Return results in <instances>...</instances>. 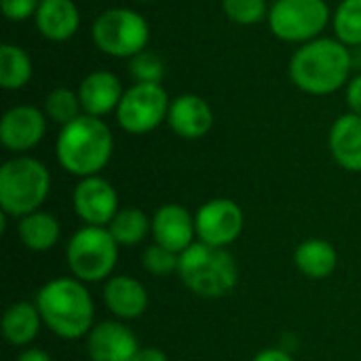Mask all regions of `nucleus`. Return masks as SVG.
I'll return each mask as SVG.
<instances>
[{
    "label": "nucleus",
    "mask_w": 361,
    "mask_h": 361,
    "mask_svg": "<svg viewBox=\"0 0 361 361\" xmlns=\"http://www.w3.org/2000/svg\"><path fill=\"white\" fill-rule=\"evenodd\" d=\"M353 49L334 36H319L300 44L288 66L290 80L307 95H332L353 78Z\"/></svg>",
    "instance_id": "f257e3e1"
},
{
    "label": "nucleus",
    "mask_w": 361,
    "mask_h": 361,
    "mask_svg": "<svg viewBox=\"0 0 361 361\" xmlns=\"http://www.w3.org/2000/svg\"><path fill=\"white\" fill-rule=\"evenodd\" d=\"M114 135L104 118L80 114L76 121L59 127L55 157L63 171L76 178L97 176L112 159Z\"/></svg>",
    "instance_id": "f03ea898"
},
{
    "label": "nucleus",
    "mask_w": 361,
    "mask_h": 361,
    "mask_svg": "<svg viewBox=\"0 0 361 361\" xmlns=\"http://www.w3.org/2000/svg\"><path fill=\"white\" fill-rule=\"evenodd\" d=\"M36 307L42 324L59 338L78 341L93 330L95 305L76 277H57L44 283L36 294Z\"/></svg>",
    "instance_id": "7ed1b4c3"
},
{
    "label": "nucleus",
    "mask_w": 361,
    "mask_h": 361,
    "mask_svg": "<svg viewBox=\"0 0 361 361\" xmlns=\"http://www.w3.org/2000/svg\"><path fill=\"white\" fill-rule=\"evenodd\" d=\"M178 277L197 296L222 298L235 290L239 269L226 247H214L199 241L180 254Z\"/></svg>",
    "instance_id": "20e7f679"
},
{
    "label": "nucleus",
    "mask_w": 361,
    "mask_h": 361,
    "mask_svg": "<svg viewBox=\"0 0 361 361\" xmlns=\"http://www.w3.org/2000/svg\"><path fill=\"white\" fill-rule=\"evenodd\" d=\"M51 192L47 165L30 154H17L0 167V212L23 218L40 209Z\"/></svg>",
    "instance_id": "39448f33"
},
{
    "label": "nucleus",
    "mask_w": 361,
    "mask_h": 361,
    "mask_svg": "<svg viewBox=\"0 0 361 361\" xmlns=\"http://www.w3.org/2000/svg\"><path fill=\"white\" fill-rule=\"evenodd\" d=\"M148 19L129 6H112L102 11L91 23V40L95 49L112 59H131L148 49Z\"/></svg>",
    "instance_id": "423d86ee"
},
{
    "label": "nucleus",
    "mask_w": 361,
    "mask_h": 361,
    "mask_svg": "<svg viewBox=\"0 0 361 361\" xmlns=\"http://www.w3.org/2000/svg\"><path fill=\"white\" fill-rule=\"evenodd\" d=\"M267 23L275 38L300 47L324 36L332 23V8L326 0H275Z\"/></svg>",
    "instance_id": "0eeeda50"
},
{
    "label": "nucleus",
    "mask_w": 361,
    "mask_h": 361,
    "mask_svg": "<svg viewBox=\"0 0 361 361\" xmlns=\"http://www.w3.org/2000/svg\"><path fill=\"white\" fill-rule=\"evenodd\" d=\"M66 258L78 281L97 283L112 275L118 260V243L104 226H82L72 235Z\"/></svg>",
    "instance_id": "6e6552de"
},
{
    "label": "nucleus",
    "mask_w": 361,
    "mask_h": 361,
    "mask_svg": "<svg viewBox=\"0 0 361 361\" xmlns=\"http://www.w3.org/2000/svg\"><path fill=\"white\" fill-rule=\"evenodd\" d=\"M169 93L163 82H133L125 89L114 112L118 127L131 135H146L167 123Z\"/></svg>",
    "instance_id": "1a4fd4ad"
},
{
    "label": "nucleus",
    "mask_w": 361,
    "mask_h": 361,
    "mask_svg": "<svg viewBox=\"0 0 361 361\" xmlns=\"http://www.w3.org/2000/svg\"><path fill=\"white\" fill-rule=\"evenodd\" d=\"M245 218L241 207L231 199H212L195 214V228L201 243L214 247H228L243 231Z\"/></svg>",
    "instance_id": "9d476101"
},
{
    "label": "nucleus",
    "mask_w": 361,
    "mask_h": 361,
    "mask_svg": "<svg viewBox=\"0 0 361 361\" xmlns=\"http://www.w3.org/2000/svg\"><path fill=\"white\" fill-rule=\"evenodd\" d=\"M49 118L42 108L32 104L11 106L0 118V142L8 152L27 154L47 135Z\"/></svg>",
    "instance_id": "9b49d317"
},
{
    "label": "nucleus",
    "mask_w": 361,
    "mask_h": 361,
    "mask_svg": "<svg viewBox=\"0 0 361 361\" xmlns=\"http://www.w3.org/2000/svg\"><path fill=\"white\" fill-rule=\"evenodd\" d=\"M74 212L87 226H108L118 214L116 188L102 176L80 178L72 195Z\"/></svg>",
    "instance_id": "f8f14e48"
},
{
    "label": "nucleus",
    "mask_w": 361,
    "mask_h": 361,
    "mask_svg": "<svg viewBox=\"0 0 361 361\" xmlns=\"http://www.w3.org/2000/svg\"><path fill=\"white\" fill-rule=\"evenodd\" d=\"M167 125L182 140H201L214 127V110L205 97L182 93L171 99Z\"/></svg>",
    "instance_id": "ddd939ff"
},
{
    "label": "nucleus",
    "mask_w": 361,
    "mask_h": 361,
    "mask_svg": "<svg viewBox=\"0 0 361 361\" xmlns=\"http://www.w3.org/2000/svg\"><path fill=\"white\" fill-rule=\"evenodd\" d=\"M140 351L135 334L118 322H102L87 334L91 361H133Z\"/></svg>",
    "instance_id": "4468645a"
},
{
    "label": "nucleus",
    "mask_w": 361,
    "mask_h": 361,
    "mask_svg": "<svg viewBox=\"0 0 361 361\" xmlns=\"http://www.w3.org/2000/svg\"><path fill=\"white\" fill-rule=\"evenodd\" d=\"M76 91L80 97L82 112L89 116L104 118V116L116 112V108L123 99L125 87L114 72L93 70L78 82Z\"/></svg>",
    "instance_id": "2eb2a0df"
},
{
    "label": "nucleus",
    "mask_w": 361,
    "mask_h": 361,
    "mask_svg": "<svg viewBox=\"0 0 361 361\" xmlns=\"http://www.w3.org/2000/svg\"><path fill=\"white\" fill-rule=\"evenodd\" d=\"M152 237L154 243L182 254L195 243V216H190V212L180 203H167L152 216Z\"/></svg>",
    "instance_id": "dca6fc26"
},
{
    "label": "nucleus",
    "mask_w": 361,
    "mask_h": 361,
    "mask_svg": "<svg viewBox=\"0 0 361 361\" xmlns=\"http://www.w3.org/2000/svg\"><path fill=\"white\" fill-rule=\"evenodd\" d=\"M34 25L44 40L68 42L80 30V8L74 0H40Z\"/></svg>",
    "instance_id": "f3484780"
},
{
    "label": "nucleus",
    "mask_w": 361,
    "mask_h": 361,
    "mask_svg": "<svg viewBox=\"0 0 361 361\" xmlns=\"http://www.w3.org/2000/svg\"><path fill=\"white\" fill-rule=\"evenodd\" d=\"M328 146L332 159L345 171H361V116L347 112L341 114L328 135Z\"/></svg>",
    "instance_id": "a211bd4d"
},
{
    "label": "nucleus",
    "mask_w": 361,
    "mask_h": 361,
    "mask_svg": "<svg viewBox=\"0 0 361 361\" xmlns=\"http://www.w3.org/2000/svg\"><path fill=\"white\" fill-rule=\"evenodd\" d=\"M104 302L114 317L135 319L148 309V292L137 279L129 275H116L104 286Z\"/></svg>",
    "instance_id": "6ab92c4d"
},
{
    "label": "nucleus",
    "mask_w": 361,
    "mask_h": 361,
    "mask_svg": "<svg viewBox=\"0 0 361 361\" xmlns=\"http://www.w3.org/2000/svg\"><path fill=\"white\" fill-rule=\"evenodd\" d=\"M298 271L309 279H326L338 267V254L326 239H307L294 252Z\"/></svg>",
    "instance_id": "aec40b11"
},
{
    "label": "nucleus",
    "mask_w": 361,
    "mask_h": 361,
    "mask_svg": "<svg viewBox=\"0 0 361 361\" xmlns=\"http://www.w3.org/2000/svg\"><path fill=\"white\" fill-rule=\"evenodd\" d=\"M40 326L42 317L38 313V307L32 302H15L2 315V334L15 347L30 345L38 336Z\"/></svg>",
    "instance_id": "412c9836"
},
{
    "label": "nucleus",
    "mask_w": 361,
    "mask_h": 361,
    "mask_svg": "<svg viewBox=\"0 0 361 361\" xmlns=\"http://www.w3.org/2000/svg\"><path fill=\"white\" fill-rule=\"evenodd\" d=\"M19 239L21 243L32 250V252H47L51 250L57 241H59V235H61V228H59V222L53 214L49 212H34V214H27L19 220Z\"/></svg>",
    "instance_id": "4be33fe9"
},
{
    "label": "nucleus",
    "mask_w": 361,
    "mask_h": 361,
    "mask_svg": "<svg viewBox=\"0 0 361 361\" xmlns=\"http://www.w3.org/2000/svg\"><path fill=\"white\" fill-rule=\"evenodd\" d=\"M34 76L32 55L13 42L0 47V87L4 91H21Z\"/></svg>",
    "instance_id": "5701e85b"
},
{
    "label": "nucleus",
    "mask_w": 361,
    "mask_h": 361,
    "mask_svg": "<svg viewBox=\"0 0 361 361\" xmlns=\"http://www.w3.org/2000/svg\"><path fill=\"white\" fill-rule=\"evenodd\" d=\"M108 231L118 247H133L148 237L152 222L140 207H123L108 224Z\"/></svg>",
    "instance_id": "b1692460"
},
{
    "label": "nucleus",
    "mask_w": 361,
    "mask_h": 361,
    "mask_svg": "<svg viewBox=\"0 0 361 361\" xmlns=\"http://www.w3.org/2000/svg\"><path fill=\"white\" fill-rule=\"evenodd\" d=\"M330 25L345 47L361 49V0H338Z\"/></svg>",
    "instance_id": "393cba45"
},
{
    "label": "nucleus",
    "mask_w": 361,
    "mask_h": 361,
    "mask_svg": "<svg viewBox=\"0 0 361 361\" xmlns=\"http://www.w3.org/2000/svg\"><path fill=\"white\" fill-rule=\"evenodd\" d=\"M42 110L47 114V118L59 127L76 121L82 112V106H80V97H78V91L76 89H68V87H55L47 93L44 97V104H42Z\"/></svg>",
    "instance_id": "a878e982"
},
{
    "label": "nucleus",
    "mask_w": 361,
    "mask_h": 361,
    "mask_svg": "<svg viewBox=\"0 0 361 361\" xmlns=\"http://www.w3.org/2000/svg\"><path fill=\"white\" fill-rule=\"evenodd\" d=\"M222 13L231 23L237 25H258L269 17L267 0H222Z\"/></svg>",
    "instance_id": "bb28decb"
},
{
    "label": "nucleus",
    "mask_w": 361,
    "mask_h": 361,
    "mask_svg": "<svg viewBox=\"0 0 361 361\" xmlns=\"http://www.w3.org/2000/svg\"><path fill=\"white\" fill-rule=\"evenodd\" d=\"M127 70L133 82H163L165 59L157 51L146 49L127 61Z\"/></svg>",
    "instance_id": "cd10ccee"
},
{
    "label": "nucleus",
    "mask_w": 361,
    "mask_h": 361,
    "mask_svg": "<svg viewBox=\"0 0 361 361\" xmlns=\"http://www.w3.org/2000/svg\"><path fill=\"white\" fill-rule=\"evenodd\" d=\"M178 262H180V254L159 245V243H152L144 250V256H142V264L144 269L150 273V275H157V277H165L169 273H178Z\"/></svg>",
    "instance_id": "c85d7f7f"
},
{
    "label": "nucleus",
    "mask_w": 361,
    "mask_h": 361,
    "mask_svg": "<svg viewBox=\"0 0 361 361\" xmlns=\"http://www.w3.org/2000/svg\"><path fill=\"white\" fill-rule=\"evenodd\" d=\"M40 0H0L2 15L11 23H23L34 19Z\"/></svg>",
    "instance_id": "c756f323"
},
{
    "label": "nucleus",
    "mask_w": 361,
    "mask_h": 361,
    "mask_svg": "<svg viewBox=\"0 0 361 361\" xmlns=\"http://www.w3.org/2000/svg\"><path fill=\"white\" fill-rule=\"evenodd\" d=\"M345 99H347L349 112L361 116V72H357V74L349 80V85H347V89H345Z\"/></svg>",
    "instance_id": "7c9ffc66"
},
{
    "label": "nucleus",
    "mask_w": 361,
    "mask_h": 361,
    "mask_svg": "<svg viewBox=\"0 0 361 361\" xmlns=\"http://www.w3.org/2000/svg\"><path fill=\"white\" fill-rule=\"evenodd\" d=\"M254 361H294V357L283 349H264L254 357Z\"/></svg>",
    "instance_id": "2f4dec72"
},
{
    "label": "nucleus",
    "mask_w": 361,
    "mask_h": 361,
    "mask_svg": "<svg viewBox=\"0 0 361 361\" xmlns=\"http://www.w3.org/2000/svg\"><path fill=\"white\" fill-rule=\"evenodd\" d=\"M133 361H169V357L161 349H157V347H146V349L137 351V355H135Z\"/></svg>",
    "instance_id": "473e14b6"
},
{
    "label": "nucleus",
    "mask_w": 361,
    "mask_h": 361,
    "mask_svg": "<svg viewBox=\"0 0 361 361\" xmlns=\"http://www.w3.org/2000/svg\"><path fill=\"white\" fill-rule=\"evenodd\" d=\"M17 361H53L51 360V355L47 353V351H42V349H25Z\"/></svg>",
    "instance_id": "72a5a7b5"
},
{
    "label": "nucleus",
    "mask_w": 361,
    "mask_h": 361,
    "mask_svg": "<svg viewBox=\"0 0 361 361\" xmlns=\"http://www.w3.org/2000/svg\"><path fill=\"white\" fill-rule=\"evenodd\" d=\"M135 2H150V0H135Z\"/></svg>",
    "instance_id": "f704fd0d"
}]
</instances>
